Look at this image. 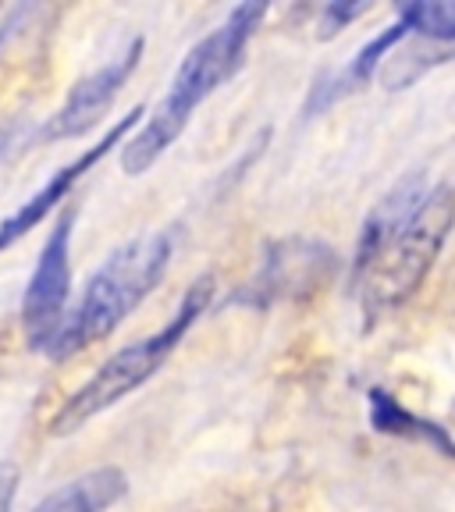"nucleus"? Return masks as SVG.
I'll return each instance as SVG.
<instances>
[{
	"instance_id": "obj_16",
	"label": "nucleus",
	"mask_w": 455,
	"mask_h": 512,
	"mask_svg": "<svg viewBox=\"0 0 455 512\" xmlns=\"http://www.w3.org/2000/svg\"><path fill=\"white\" fill-rule=\"evenodd\" d=\"M8 143H11V125H4L0 128V153L8 150Z\"/></svg>"
},
{
	"instance_id": "obj_6",
	"label": "nucleus",
	"mask_w": 455,
	"mask_h": 512,
	"mask_svg": "<svg viewBox=\"0 0 455 512\" xmlns=\"http://www.w3.org/2000/svg\"><path fill=\"white\" fill-rule=\"evenodd\" d=\"M143 50H146V40L136 36L114 61H107L104 68H96L93 75L75 82V89L68 93L64 107L47 121V128H43V139H75V136H82L86 128H93L96 121L104 118L107 107L114 104V96L121 93L128 75L136 72Z\"/></svg>"
},
{
	"instance_id": "obj_14",
	"label": "nucleus",
	"mask_w": 455,
	"mask_h": 512,
	"mask_svg": "<svg viewBox=\"0 0 455 512\" xmlns=\"http://www.w3.org/2000/svg\"><path fill=\"white\" fill-rule=\"evenodd\" d=\"M18 466L8 463V459H0V512H11L18 495Z\"/></svg>"
},
{
	"instance_id": "obj_3",
	"label": "nucleus",
	"mask_w": 455,
	"mask_h": 512,
	"mask_svg": "<svg viewBox=\"0 0 455 512\" xmlns=\"http://www.w3.org/2000/svg\"><path fill=\"white\" fill-rule=\"evenodd\" d=\"M210 296H214V278L192 281V288L182 296L178 310L171 313V320L157 335L143 338V342H132L114 352V356H107V360L96 367V374L57 409L54 420H50V434H75L79 427H86L93 416L118 406L128 392H136L139 384L150 381V377L164 367V360L178 349V342L189 335V328L200 320V313H207Z\"/></svg>"
},
{
	"instance_id": "obj_5",
	"label": "nucleus",
	"mask_w": 455,
	"mask_h": 512,
	"mask_svg": "<svg viewBox=\"0 0 455 512\" xmlns=\"http://www.w3.org/2000/svg\"><path fill=\"white\" fill-rule=\"evenodd\" d=\"M72 224L75 214H68L57 221V228L50 232L47 246L40 249V260H36V271L29 278L22 299V324H25V342L32 349H43L57 338L64 324V303H68V292H72Z\"/></svg>"
},
{
	"instance_id": "obj_12",
	"label": "nucleus",
	"mask_w": 455,
	"mask_h": 512,
	"mask_svg": "<svg viewBox=\"0 0 455 512\" xmlns=\"http://www.w3.org/2000/svg\"><path fill=\"white\" fill-rule=\"evenodd\" d=\"M399 18L424 40L455 43V0H413L402 4Z\"/></svg>"
},
{
	"instance_id": "obj_10",
	"label": "nucleus",
	"mask_w": 455,
	"mask_h": 512,
	"mask_svg": "<svg viewBox=\"0 0 455 512\" xmlns=\"http://www.w3.org/2000/svg\"><path fill=\"white\" fill-rule=\"evenodd\" d=\"M128 491V480L121 470L104 466V470H89L86 477H75L50 491L32 512H104Z\"/></svg>"
},
{
	"instance_id": "obj_1",
	"label": "nucleus",
	"mask_w": 455,
	"mask_h": 512,
	"mask_svg": "<svg viewBox=\"0 0 455 512\" xmlns=\"http://www.w3.org/2000/svg\"><path fill=\"white\" fill-rule=\"evenodd\" d=\"M267 15L264 0H249L239 4L232 15L224 18L214 32H207L196 47L185 54L178 64V75L171 79L168 96L157 104L150 121L143 125L136 139H128L125 153H121V168L125 175H143L157 164V157L182 136V128L189 125L192 111L214 93L217 86L232 79L246 61V47L253 40V32L260 29Z\"/></svg>"
},
{
	"instance_id": "obj_9",
	"label": "nucleus",
	"mask_w": 455,
	"mask_h": 512,
	"mask_svg": "<svg viewBox=\"0 0 455 512\" xmlns=\"http://www.w3.org/2000/svg\"><path fill=\"white\" fill-rule=\"evenodd\" d=\"M331 271V249L306 239H288L267 253L260 278L253 281V303H271L281 296H299Z\"/></svg>"
},
{
	"instance_id": "obj_11",
	"label": "nucleus",
	"mask_w": 455,
	"mask_h": 512,
	"mask_svg": "<svg viewBox=\"0 0 455 512\" xmlns=\"http://www.w3.org/2000/svg\"><path fill=\"white\" fill-rule=\"evenodd\" d=\"M370 424H374V431H381V434H399V438L427 441L431 448H438V452H445V456L455 459V441L448 438V431H441L438 424H431V420H424V416H413L409 409H402L399 402H395L388 392H381V388L370 392Z\"/></svg>"
},
{
	"instance_id": "obj_2",
	"label": "nucleus",
	"mask_w": 455,
	"mask_h": 512,
	"mask_svg": "<svg viewBox=\"0 0 455 512\" xmlns=\"http://www.w3.org/2000/svg\"><path fill=\"white\" fill-rule=\"evenodd\" d=\"M175 253L171 232H150L125 242L104 260V267L89 278L75 310L64 317L57 338L47 345L50 360H72L86 345L107 338L128 313L136 310L160 285Z\"/></svg>"
},
{
	"instance_id": "obj_15",
	"label": "nucleus",
	"mask_w": 455,
	"mask_h": 512,
	"mask_svg": "<svg viewBox=\"0 0 455 512\" xmlns=\"http://www.w3.org/2000/svg\"><path fill=\"white\" fill-rule=\"evenodd\" d=\"M22 18H25V8H22V11H15V15H11V18H8V22L0 25V50H4V43H8V40H11V32H15V29H18V22H22Z\"/></svg>"
},
{
	"instance_id": "obj_7",
	"label": "nucleus",
	"mask_w": 455,
	"mask_h": 512,
	"mask_svg": "<svg viewBox=\"0 0 455 512\" xmlns=\"http://www.w3.org/2000/svg\"><path fill=\"white\" fill-rule=\"evenodd\" d=\"M143 114H146L143 107H132V111H128L125 118H121L104 139H100V143H93L86 153H79V157H75L72 164H64L61 171H54V175H50V182L43 185V189L36 192V196H32L29 203H22V207H18L15 214L8 217V221H0V249L15 246V242L22 239V235L29 232V228H36L40 221H47V217L54 214L57 203H61L64 196L72 192V185L79 182V178L86 175V171L93 168V164H100V160H104L107 153L114 150V143H121L128 128L136 125V121L143 118Z\"/></svg>"
},
{
	"instance_id": "obj_8",
	"label": "nucleus",
	"mask_w": 455,
	"mask_h": 512,
	"mask_svg": "<svg viewBox=\"0 0 455 512\" xmlns=\"http://www.w3.org/2000/svg\"><path fill=\"white\" fill-rule=\"evenodd\" d=\"M431 196L427 192V178L424 171H413L406 175L402 182H395L392 189L384 192L381 200L374 203V210L367 214L360 228V242H356V260H352V278L363 274L370 264H374V256L381 253L395 235L413 221V214L424 207V200Z\"/></svg>"
},
{
	"instance_id": "obj_13",
	"label": "nucleus",
	"mask_w": 455,
	"mask_h": 512,
	"mask_svg": "<svg viewBox=\"0 0 455 512\" xmlns=\"http://www.w3.org/2000/svg\"><path fill=\"white\" fill-rule=\"evenodd\" d=\"M363 11H370V4H352V0H335V4H328V8H324V18H320V36H324V40L335 36L338 29L356 22Z\"/></svg>"
},
{
	"instance_id": "obj_4",
	"label": "nucleus",
	"mask_w": 455,
	"mask_h": 512,
	"mask_svg": "<svg viewBox=\"0 0 455 512\" xmlns=\"http://www.w3.org/2000/svg\"><path fill=\"white\" fill-rule=\"evenodd\" d=\"M452 224L455 189L452 185H438V189H431L424 207L413 214V221L374 256V264L352 278V285L360 288L363 310L370 317L402 306L416 288L424 285L427 271L434 267L448 232H452Z\"/></svg>"
}]
</instances>
